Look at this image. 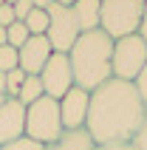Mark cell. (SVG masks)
Masks as SVG:
<instances>
[{
    "mask_svg": "<svg viewBox=\"0 0 147 150\" xmlns=\"http://www.w3.org/2000/svg\"><path fill=\"white\" fill-rule=\"evenodd\" d=\"M144 110L147 105L133 82L107 79L90 93L85 130L93 144H133L144 122Z\"/></svg>",
    "mask_w": 147,
    "mask_h": 150,
    "instance_id": "6da1fadb",
    "label": "cell"
},
{
    "mask_svg": "<svg viewBox=\"0 0 147 150\" xmlns=\"http://www.w3.org/2000/svg\"><path fill=\"white\" fill-rule=\"evenodd\" d=\"M68 59H71V68H74V85L76 88H85V91L93 93L99 85L113 79V71H110L113 40L102 28L79 34V40L68 51Z\"/></svg>",
    "mask_w": 147,
    "mask_h": 150,
    "instance_id": "7a4b0ae2",
    "label": "cell"
},
{
    "mask_svg": "<svg viewBox=\"0 0 147 150\" xmlns=\"http://www.w3.org/2000/svg\"><path fill=\"white\" fill-rule=\"evenodd\" d=\"M147 0H102V17L99 28L110 40H122L130 34H139L141 17H144Z\"/></svg>",
    "mask_w": 147,
    "mask_h": 150,
    "instance_id": "3957f363",
    "label": "cell"
},
{
    "mask_svg": "<svg viewBox=\"0 0 147 150\" xmlns=\"http://www.w3.org/2000/svg\"><path fill=\"white\" fill-rule=\"evenodd\" d=\"M65 133L62 127V113H59V102L51 96H42L34 105L25 108V136L40 142L42 147L51 142H57Z\"/></svg>",
    "mask_w": 147,
    "mask_h": 150,
    "instance_id": "277c9868",
    "label": "cell"
},
{
    "mask_svg": "<svg viewBox=\"0 0 147 150\" xmlns=\"http://www.w3.org/2000/svg\"><path fill=\"white\" fill-rule=\"evenodd\" d=\"M147 65V42L141 40L139 34L113 40V59H110V71L113 79H124L133 82L141 74V68Z\"/></svg>",
    "mask_w": 147,
    "mask_h": 150,
    "instance_id": "5b68a950",
    "label": "cell"
},
{
    "mask_svg": "<svg viewBox=\"0 0 147 150\" xmlns=\"http://www.w3.org/2000/svg\"><path fill=\"white\" fill-rule=\"evenodd\" d=\"M48 31H45V37H48L51 48H54V54H68V51L74 48V42L79 40V23H76V17H74V11L68 6H59V3H51L48 6Z\"/></svg>",
    "mask_w": 147,
    "mask_h": 150,
    "instance_id": "8992f818",
    "label": "cell"
},
{
    "mask_svg": "<svg viewBox=\"0 0 147 150\" xmlns=\"http://www.w3.org/2000/svg\"><path fill=\"white\" fill-rule=\"evenodd\" d=\"M40 82H42L45 96H51L57 102L71 91L74 88V68H71L68 54H51L48 65L42 68V74H40Z\"/></svg>",
    "mask_w": 147,
    "mask_h": 150,
    "instance_id": "52a82bcc",
    "label": "cell"
},
{
    "mask_svg": "<svg viewBox=\"0 0 147 150\" xmlns=\"http://www.w3.org/2000/svg\"><path fill=\"white\" fill-rule=\"evenodd\" d=\"M88 108H90V91L74 85L71 91L59 99L62 127H65V130H82L85 122H88Z\"/></svg>",
    "mask_w": 147,
    "mask_h": 150,
    "instance_id": "ba28073f",
    "label": "cell"
},
{
    "mask_svg": "<svg viewBox=\"0 0 147 150\" xmlns=\"http://www.w3.org/2000/svg\"><path fill=\"white\" fill-rule=\"evenodd\" d=\"M17 54H20V71H25L28 76H40L42 68L48 65L54 48H51L48 37H28V42Z\"/></svg>",
    "mask_w": 147,
    "mask_h": 150,
    "instance_id": "9c48e42d",
    "label": "cell"
},
{
    "mask_svg": "<svg viewBox=\"0 0 147 150\" xmlns=\"http://www.w3.org/2000/svg\"><path fill=\"white\" fill-rule=\"evenodd\" d=\"M20 136H25V105H20L17 99H6V105L0 108V147Z\"/></svg>",
    "mask_w": 147,
    "mask_h": 150,
    "instance_id": "30bf717a",
    "label": "cell"
},
{
    "mask_svg": "<svg viewBox=\"0 0 147 150\" xmlns=\"http://www.w3.org/2000/svg\"><path fill=\"white\" fill-rule=\"evenodd\" d=\"M76 23H79V31H96L99 28V17H102V0H76L71 6Z\"/></svg>",
    "mask_w": 147,
    "mask_h": 150,
    "instance_id": "8fae6325",
    "label": "cell"
},
{
    "mask_svg": "<svg viewBox=\"0 0 147 150\" xmlns=\"http://www.w3.org/2000/svg\"><path fill=\"white\" fill-rule=\"evenodd\" d=\"M93 147L96 144H93V139L85 127L82 130H65L57 142L45 144V150H93Z\"/></svg>",
    "mask_w": 147,
    "mask_h": 150,
    "instance_id": "7c38bea8",
    "label": "cell"
},
{
    "mask_svg": "<svg viewBox=\"0 0 147 150\" xmlns=\"http://www.w3.org/2000/svg\"><path fill=\"white\" fill-rule=\"evenodd\" d=\"M45 96V91H42V82H40V76H25V82L23 88H20V96H17V102L20 105H34L37 99H42Z\"/></svg>",
    "mask_w": 147,
    "mask_h": 150,
    "instance_id": "4fadbf2b",
    "label": "cell"
},
{
    "mask_svg": "<svg viewBox=\"0 0 147 150\" xmlns=\"http://www.w3.org/2000/svg\"><path fill=\"white\" fill-rule=\"evenodd\" d=\"M25 28H28V34L31 37H45V31H48V8H31V14L23 20Z\"/></svg>",
    "mask_w": 147,
    "mask_h": 150,
    "instance_id": "5bb4252c",
    "label": "cell"
},
{
    "mask_svg": "<svg viewBox=\"0 0 147 150\" xmlns=\"http://www.w3.org/2000/svg\"><path fill=\"white\" fill-rule=\"evenodd\" d=\"M28 37H31V34H28L25 23H11L6 28V45H11V48H17V51L28 42Z\"/></svg>",
    "mask_w": 147,
    "mask_h": 150,
    "instance_id": "9a60e30c",
    "label": "cell"
},
{
    "mask_svg": "<svg viewBox=\"0 0 147 150\" xmlns=\"http://www.w3.org/2000/svg\"><path fill=\"white\" fill-rule=\"evenodd\" d=\"M25 76H28V74L20 71V68H14V71L6 74V96H8V99H17V96H20V88H23Z\"/></svg>",
    "mask_w": 147,
    "mask_h": 150,
    "instance_id": "2e32d148",
    "label": "cell"
},
{
    "mask_svg": "<svg viewBox=\"0 0 147 150\" xmlns=\"http://www.w3.org/2000/svg\"><path fill=\"white\" fill-rule=\"evenodd\" d=\"M14 68H20V54H17V48L0 45V74H8V71H14Z\"/></svg>",
    "mask_w": 147,
    "mask_h": 150,
    "instance_id": "e0dca14e",
    "label": "cell"
},
{
    "mask_svg": "<svg viewBox=\"0 0 147 150\" xmlns=\"http://www.w3.org/2000/svg\"><path fill=\"white\" fill-rule=\"evenodd\" d=\"M0 150H45L40 142H34V139H28V136H20V139H14V142L3 144Z\"/></svg>",
    "mask_w": 147,
    "mask_h": 150,
    "instance_id": "ac0fdd59",
    "label": "cell"
},
{
    "mask_svg": "<svg viewBox=\"0 0 147 150\" xmlns=\"http://www.w3.org/2000/svg\"><path fill=\"white\" fill-rule=\"evenodd\" d=\"M11 8H14V20H17V23H23L25 17L31 14L34 3H31V0H17V3H14V6H11Z\"/></svg>",
    "mask_w": 147,
    "mask_h": 150,
    "instance_id": "d6986e66",
    "label": "cell"
},
{
    "mask_svg": "<svg viewBox=\"0 0 147 150\" xmlns=\"http://www.w3.org/2000/svg\"><path fill=\"white\" fill-rule=\"evenodd\" d=\"M133 85H136V91H139V96H141V102L147 105V65L141 68V74L133 79Z\"/></svg>",
    "mask_w": 147,
    "mask_h": 150,
    "instance_id": "ffe728a7",
    "label": "cell"
},
{
    "mask_svg": "<svg viewBox=\"0 0 147 150\" xmlns=\"http://www.w3.org/2000/svg\"><path fill=\"white\" fill-rule=\"evenodd\" d=\"M133 144H136V150H147V110H144V122H141V130H139V136L133 139Z\"/></svg>",
    "mask_w": 147,
    "mask_h": 150,
    "instance_id": "44dd1931",
    "label": "cell"
},
{
    "mask_svg": "<svg viewBox=\"0 0 147 150\" xmlns=\"http://www.w3.org/2000/svg\"><path fill=\"white\" fill-rule=\"evenodd\" d=\"M11 23H17V20H14V8H11V6H0V25L8 28Z\"/></svg>",
    "mask_w": 147,
    "mask_h": 150,
    "instance_id": "7402d4cb",
    "label": "cell"
},
{
    "mask_svg": "<svg viewBox=\"0 0 147 150\" xmlns=\"http://www.w3.org/2000/svg\"><path fill=\"white\" fill-rule=\"evenodd\" d=\"M93 150H136V144H96Z\"/></svg>",
    "mask_w": 147,
    "mask_h": 150,
    "instance_id": "603a6c76",
    "label": "cell"
},
{
    "mask_svg": "<svg viewBox=\"0 0 147 150\" xmlns=\"http://www.w3.org/2000/svg\"><path fill=\"white\" fill-rule=\"evenodd\" d=\"M139 37L147 42V3H144V17H141V28H139Z\"/></svg>",
    "mask_w": 147,
    "mask_h": 150,
    "instance_id": "cb8c5ba5",
    "label": "cell"
},
{
    "mask_svg": "<svg viewBox=\"0 0 147 150\" xmlns=\"http://www.w3.org/2000/svg\"><path fill=\"white\" fill-rule=\"evenodd\" d=\"M31 3H34V8H48L54 0H31Z\"/></svg>",
    "mask_w": 147,
    "mask_h": 150,
    "instance_id": "d4e9b609",
    "label": "cell"
},
{
    "mask_svg": "<svg viewBox=\"0 0 147 150\" xmlns=\"http://www.w3.org/2000/svg\"><path fill=\"white\" fill-rule=\"evenodd\" d=\"M0 93H6V74H0Z\"/></svg>",
    "mask_w": 147,
    "mask_h": 150,
    "instance_id": "484cf974",
    "label": "cell"
},
{
    "mask_svg": "<svg viewBox=\"0 0 147 150\" xmlns=\"http://www.w3.org/2000/svg\"><path fill=\"white\" fill-rule=\"evenodd\" d=\"M54 3H59V6H68V8H71L74 3H76V0H54Z\"/></svg>",
    "mask_w": 147,
    "mask_h": 150,
    "instance_id": "4316f807",
    "label": "cell"
},
{
    "mask_svg": "<svg viewBox=\"0 0 147 150\" xmlns=\"http://www.w3.org/2000/svg\"><path fill=\"white\" fill-rule=\"evenodd\" d=\"M0 45H6V28L0 25Z\"/></svg>",
    "mask_w": 147,
    "mask_h": 150,
    "instance_id": "83f0119b",
    "label": "cell"
}]
</instances>
